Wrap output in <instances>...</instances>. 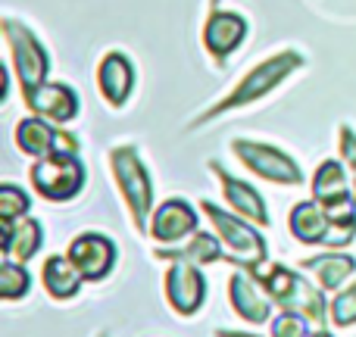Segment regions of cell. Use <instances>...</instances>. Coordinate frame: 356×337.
I'll return each instance as SVG.
<instances>
[{
    "label": "cell",
    "instance_id": "cell-5",
    "mask_svg": "<svg viewBox=\"0 0 356 337\" xmlns=\"http://www.w3.org/2000/svg\"><path fill=\"white\" fill-rule=\"evenodd\" d=\"M85 184V166L75 154H50L31 166V188L47 200H72Z\"/></svg>",
    "mask_w": 356,
    "mask_h": 337
},
{
    "label": "cell",
    "instance_id": "cell-13",
    "mask_svg": "<svg viewBox=\"0 0 356 337\" xmlns=\"http://www.w3.org/2000/svg\"><path fill=\"white\" fill-rule=\"evenodd\" d=\"M69 259L75 263V269L88 278V281H100L110 272L113 259H116V247L110 244V238L104 234H81L69 247Z\"/></svg>",
    "mask_w": 356,
    "mask_h": 337
},
{
    "label": "cell",
    "instance_id": "cell-19",
    "mask_svg": "<svg viewBox=\"0 0 356 337\" xmlns=\"http://www.w3.org/2000/svg\"><path fill=\"white\" fill-rule=\"evenodd\" d=\"M41 247V225L35 219H16V222H3V253L16 256L19 263L31 259Z\"/></svg>",
    "mask_w": 356,
    "mask_h": 337
},
{
    "label": "cell",
    "instance_id": "cell-17",
    "mask_svg": "<svg viewBox=\"0 0 356 337\" xmlns=\"http://www.w3.org/2000/svg\"><path fill=\"white\" fill-rule=\"evenodd\" d=\"M209 166H213V172L219 175V181H222V194H225V200L232 203V206L238 209L241 215L253 219L257 225H269V215H266L263 200H259V194L250 188V184H244V181H238V178L225 175L219 163H209Z\"/></svg>",
    "mask_w": 356,
    "mask_h": 337
},
{
    "label": "cell",
    "instance_id": "cell-18",
    "mask_svg": "<svg viewBox=\"0 0 356 337\" xmlns=\"http://www.w3.org/2000/svg\"><path fill=\"white\" fill-rule=\"evenodd\" d=\"M228 288H232L228 290V294H232V306L241 319L253 322V325H263V322L269 319V303H266L263 294L257 290L253 278H247L244 272H238V275H232V284H228Z\"/></svg>",
    "mask_w": 356,
    "mask_h": 337
},
{
    "label": "cell",
    "instance_id": "cell-27",
    "mask_svg": "<svg viewBox=\"0 0 356 337\" xmlns=\"http://www.w3.org/2000/svg\"><path fill=\"white\" fill-rule=\"evenodd\" d=\"M341 156L347 163V175H350V184H353V200H356V135L350 129H341Z\"/></svg>",
    "mask_w": 356,
    "mask_h": 337
},
{
    "label": "cell",
    "instance_id": "cell-1",
    "mask_svg": "<svg viewBox=\"0 0 356 337\" xmlns=\"http://www.w3.org/2000/svg\"><path fill=\"white\" fill-rule=\"evenodd\" d=\"M250 275L263 281V288L284 313H300L313 322H325V300L297 272L284 269V265H266L263 269V263H257L250 265Z\"/></svg>",
    "mask_w": 356,
    "mask_h": 337
},
{
    "label": "cell",
    "instance_id": "cell-23",
    "mask_svg": "<svg viewBox=\"0 0 356 337\" xmlns=\"http://www.w3.org/2000/svg\"><path fill=\"white\" fill-rule=\"evenodd\" d=\"M29 272L22 269L19 263H13V259H6L3 265H0V294L6 297V300H16V297L29 294Z\"/></svg>",
    "mask_w": 356,
    "mask_h": 337
},
{
    "label": "cell",
    "instance_id": "cell-24",
    "mask_svg": "<svg viewBox=\"0 0 356 337\" xmlns=\"http://www.w3.org/2000/svg\"><path fill=\"white\" fill-rule=\"evenodd\" d=\"M29 213V197L25 190L13 188V184H3L0 188V219L3 222H16Z\"/></svg>",
    "mask_w": 356,
    "mask_h": 337
},
{
    "label": "cell",
    "instance_id": "cell-14",
    "mask_svg": "<svg viewBox=\"0 0 356 337\" xmlns=\"http://www.w3.org/2000/svg\"><path fill=\"white\" fill-rule=\"evenodd\" d=\"M247 35V22L238 16V13H219L216 10L213 16L207 19V28H203V44L207 50L216 56V60H225Z\"/></svg>",
    "mask_w": 356,
    "mask_h": 337
},
{
    "label": "cell",
    "instance_id": "cell-4",
    "mask_svg": "<svg viewBox=\"0 0 356 337\" xmlns=\"http://www.w3.org/2000/svg\"><path fill=\"white\" fill-rule=\"evenodd\" d=\"M110 163H113V175L119 181V190H122L125 203L131 209V219H135L138 231H144L150 215V203H154V184H150L147 169L138 160L135 147H116Z\"/></svg>",
    "mask_w": 356,
    "mask_h": 337
},
{
    "label": "cell",
    "instance_id": "cell-21",
    "mask_svg": "<svg viewBox=\"0 0 356 337\" xmlns=\"http://www.w3.org/2000/svg\"><path fill=\"white\" fill-rule=\"evenodd\" d=\"M309 272H316V278H319V284L325 290H338L341 284L347 281V278L356 272V263L353 256H344V253H328V256H316V259H307Z\"/></svg>",
    "mask_w": 356,
    "mask_h": 337
},
{
    "label": "cell",
    "instance_id": "cell-22",
    "mask_svg": "<svg viewBox=\"0 0 356 337\" xmlns=\"http://www.w3.org/2000/svg\"><path fill=\"white\" fill-rule=\"evenodd\" d=\"M156 256H166V259H188V263H194V265H207V263H216V259L225 256V250L219 247V240H216L213 234L197 231L194 238H191V244H188V247H181V250H160Z\"/></svg>",
    "mask_w": 356,
    "mask_h": 337
},
{
    "label": "cell",
    "instance_id": "cell-3",
    "mask_svg": "<svg viewBox=\"0 0 356 337\" xmlns=\"http://www.w3.org/2000/svg\"><path fill=\"white\" fill-rule=\"evenodd\" d=\"M291 231L303 244H325V247H344L356 238V209L344 215H332L319 203H297L291 213Z\"/></svg>",
    "mask_w": 356,
    "mask_h": 337
},
{
    "label": "cell",
    "instance_id": "cell-2",
    "mask_svg": "<svg viewBox=\"0 0 356 337\" xmlns=\"http://www.w3.org/2000/svg\"><path fill=\"white\" fill-rule=\"evenodd\" d=\"M300 66H303V60H300V54H294V50H284V54H278V56H269V60L259 63L253 72H247L244 81H241V85L234 88L228 97H222L213 110L203 113L200 122L222 116V113H228V110H238V106L250 104V100H259L263 94H269L275 85H282V81L288 79L294 69H300Z\"/></svg>",
    "mask_w": 356,
    "mask_h": 337
},
{
    "label": "cell",
    "instance_id": "cell-7",
    "mask_svg": "<svg viewBox=\"0 0 356 337\" xmlns=\"http://www.w3.org/2000/svg\"><path fill=\"white\" fill-rule=\"evenodd\" d=\"M200 206H203V213L213 219L216 231L222 234V240H225L228 250L238 253V263L241 265H247V269H250V265L263 263V259H266V244H263V238H259L250 225L238 222L234 215H225L219 206H213L209 200H203Z\"/></svg>",
    "mask_w": 356,
    "mask_h": 337
},
{
    "label": "cell",
    "instance_id": "cell-11",
    "mask_svg": "<svg viewBox=\"0 0 356 337\" xmlns=\"http://www.w3.org/2000/svg\"><path fill=\"white\" fill-rule=\"evenodd\" d=\"M313 200L319 203L325 213L344 215L353 213L356 200H350V184H347V169L334 160H325L313 178Z\"/></svg>",
    "mask_w": 356,
    "mask_h": 337
},
{
    "label": "cell",
    "instance_id": "cell-28",
    "mask_svg": "<svg viewBox=\"0 0 356 337\" xmlns=\"http://www.w3.org/2000/svg\"><path fill=\"white\" fill-rule=\"evenodd\" d=\"M313 337H332V334H325V331H316Z\"/></svg>",
    "mask_w": 356,
    "mask_h": 337
},
{
    "label": "cell",
    "instance_id": "cell-9",
    "mask_svg": "<svg viewBox=\"0 0 356 337\" xmlns=\"http://www.w3.org/2000/svg\"><path fill=\"white\" fill-rule=\"evenodd\" d=\"M234 154L244 160L247 169H253L257 175H263L266 181H275V184H300L303 181L300 166L275 147L253 144V141H234Z\"/></svg>",
    "mask_w": 356,
    "mask_h": 337
},
{
    "label": "cell",
    "instance_id": "cell-25",
    "mask_svg": "<svg viewBox=\"0 0 356 337\" xmlns=\"http://www.w3.org/2000/svg\"><path fill=\"white\" fill-rule=\"evenodd\" d=\"M332 322L334 325H353L356 322V284L341 290L338 300L332 303Z\"/></svg>",
    "mask_w": 356,
    "mask_h": 337
},
{
    "label": "cell",
    "instance_id": "cell-12",
    "mask_svg": "<svg viewBox=\"0 0 356 337\" xmlns=\"http://www.w3.org/2000/svg\"><path fill=\"white\" fill-rule=\"evenodd\" d=\"M25 106H29L35 116L47 119V122H69V119L79 116V97H75L72 88L66 85H38L31 91H22Z\"/></svg>",
    "mask_w": 356,
    "mask_h": 337
},
{
    "label": "cell",
    "instance_id": "cell-26",
    "mask_svg": "<svg viewBox=\"0 0 356 337\" xmlns=\"http://www.w3.org/2000/svg\"><path fill=\"white\" fill-rule=\"evenodd\" d=\"M272 337H307V319L300 313H284L272 322Z\"/></svg>",
    "mask_w": 356,
    "mask_h": 337
},
{
    "label": "cell",
    "instance_id": "cell-10",
    "mask_svg": "<svg viewBox=\"0 0 356 337\" xmlns=\"http://www.w3.org/2000/svg\"><path fill=\"white\" fill-rule=\"evenodd\" d=\"M166 294L169 303L175 306L178 315H194L200 309V303L207 300V281L194 269V263L188 259H175V265L166 275Z\"/></svg>",
    "mask_w": 356,
    "mask_h": 337
},
{
    "label": "cell",
    "instance_id": "cell-15",
    "mask_svg": "<svg viewBox=\"0 0 356 337\" xmlns=\"http://www.w3.org/2000/svg\"><path fill=\"white\" fill-rule=\"evenodd\" d=\"M150 234H154L156 240H163V244H175V240L188 238V234H197V215H194V209H191L184 200H166L154 213Z\"/></svg>",
    "mask_w": 356,
    "mask_h": 337
},
{
    "label": "cell",
    "instance_id": "cell-8",
    "mask_svg": "<svg viewBox=\"0 0 356 337\" xmlns=\"http://www.w3.org/2000/svg\"><path fill=\"white\" fill-rule=\"evenodd\" d=\"M16 144L22 154L29 156H50V154H79V141L72 135L56 129V122H47V119L35 116L31 113L29 119H22L16 129Z\"/></svg>",
    "mask_w": 356,
    "mask_h": 337
},
{
    "label": "cell",
    "instance_id": "cell-6",
    "mask_svg": "<svg viewBox=\"0 0 356 337\" xmlns=\"http://www.w3.org/2000/svg\"><path fill=\"white\" fill-rule=\"evenodd\" d=\"M3 35L10 41L13 69H16V79L22 85V91L44 85L47 81V69H50V56L41 47V41L25 25H19L16 19H3Z\"/></svg>",
    "mask_w": 356,
    "mask_h": 337
},
{
    "label": "cell",
    "instance_id": "cell-20",
    "mask_svg": "<svg viewBox=\"0 0 356 337\" xmlns=\"http://www.w3.org/2000/svg\"><path fill=\"white\" fill-rule=\"evenodd\" d=\"M81 278L85 275L75 269L72 259L50 256L47 263H44V288H47V294L56 297V300H66V297L79 294Z\"/></svg>",
    "mask_w": 356,
    "mask_h": 337
},
{
    "label": "cell",
    "instance_id": "cell-16",
    "mask_svg": "<svg viewBox=\"0 0 356 337\" xmlns=\"http://www.w3.org/2000/svg\"><path fill=\"white\" fill-rule=\"evenodd\" d=\"M97 85H100V94H104L113 106H122L131 94V85H135V72H131L129 56L106 54L97 69Z\"/></svg>",
    "mask_w": 356,
    "mask_h": 337
}]
</instances>
